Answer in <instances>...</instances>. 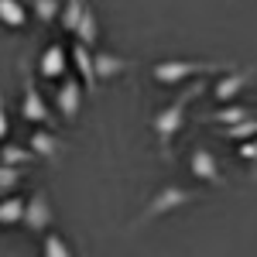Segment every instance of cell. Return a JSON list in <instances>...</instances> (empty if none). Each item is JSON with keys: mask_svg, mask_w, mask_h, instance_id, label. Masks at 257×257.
<instances>
[{"mask_svg": "<svg viewBox=\"0 0 257 257\" xmlns=\"http://www.w3.org/2000/svg\"><path fill=\"white\" fill-rule=\"evenodd\" d=\"M24 209H28V199L24 196H4L0 199V226L24 223Z\"/></svg>", "mask_w": 257, "mask_h": 257, "instance_id": "14", "label": "cell"}, {"mask_svg": "<svg viewBox=\"0 0 257 257\" xmlns=\"http://www.w3.org/2000/svg\"><path fill=\"white\" fill-rule=\"evenodd\" d=\"M21 117L31 127H55V110L48 106V99L38 93V86L31 79V72H24V96H21Z\"/></svg>", "mask_w": 257, "mask_h": 257, "instance_id": "4", "label": "cell"}, {"mask_svg": "<svg viewBox=\"0 0 257 257\" xmlns=\"http://www.w3.org/2000/svg\"><path fill=\"white\" fill-rule=\"evenodd\" d=\"M7 131H11V120H7V106H4V99H0V144L7 138Z\"/></svg>", "mask_w": 257, "mask_h": 257, "instance_id": "24", "label": "cell"}, {"mask_svg": "<svg viewBox=\"0 0 257 257\" xmlns=\"http://www.w3.org/2000/svg\"><path fill=\"white\" fill-rule=\"evenodd\" d=\"M35 161V151L31 148H24V144H0V165H11V168H24V165H31Z\"/></svg>", "mask_w": 257, "mask_h": 257, "instance_id": "16", "label": "cell"}, {"mask_svg": "<svg viewBox=\"0 0 257 257\" xmlns=\"http://www.w3.org/2000/svg\"><path fill=\"white\" fill-rule=\"evenodd\" d=\"M52 202H48V196L45 192H31V199H28V209H24V226L31 230V233H41V230H48V223H52Z\"/></svg>", "mask_w": 257, "mask_h": 257, "instance_id": "9", "label": "cell"}, {"mask_svg": "<svg viewBox=\"0 0 257 257\" xmlns=\"http://www.w3.org/2000/svg\"><path fill=\"white\" fill-rule=\"evenodd\" d=\"M21 182H24V168L0 165V199H4V196H14V189H18Z\"/></svg>", "mask_w": 257, "mask_h": 257, "instance_id": "21", "label": "cell"}, {"mask_svg": "<svg viewBox=\"0 0 257 257\" xmlns=\"http://www.w3.org/2000/svg\"><path fill=\"white\" fill-rule=\"evenodd\" d=\"M243 161H250V168H254V178H257V138L254 141H247V144H240V151H237Z\"/></svg>", "mask_w": 257, "mask_h": 257, "instance_id": "23", "label": "cell"}, {"mask_svg": "<svg viewBox=\"0 0 257 257\" xmlns=\"http://www.w3.org/2000/svg\"><path fill=\"white\" fill-rule=\"evenodd\" d=\"M93 62H96L99 79H117V76H123V72L131 69V62L123 59V55H113V52H96Z\"/></svg>", "mask_w": 257, "mask_h": 257, "instance_id": "13", "label": "cell"}, {"mask_svg": "<svg viewBox=\"0 0 257 257\" xmlns=\"http://www.w3.org/2000/svg\"><path fill=\"white\" fill-rule=\"evenodd\" d=\"M31 14L41 24H52V21L62 18V0H31Z\"/></svg>", "mask_w": 257, "mask_h": 257, "instance_id": "20", "label": "cell"}, {"mask_svg": "<svg viewBox=\"0 0 257 257\" xmlns=\"http://www.w3.org/2000/svg\"><path fill=\"white\" fill-rule=\"evenodd\" d=\"M254 65H247V69H233V72H226V76H223V79L216 82V86H213V99H216L219 106H226V103H230V99H237V93L240 89H243V86H247V82L254 79Z\"/></svg>", "mask_w": 257, "mask_h": 257, "instance_id": "8", "label": "cell"}, {"mask_svg": "<svg viewBox=\"0 0 257 257\" xmlns=\"http://www.w3.org/2000/svg\"><path fill=\"white\" fill-rule=\"evenodd\" d=\"M189 172H192L199 182H209V185H226V178H223V168H219L216 155H213L209 148H202V144H196V148H192V155H189Z\"/></svg>", "mask_w": 257, "mask_h": 257, "instance_id": "5", "label": "cell"}, {"mask_svg": "<svg viewBox=\"0 0 257 257\" xmlns=\"http://www.w3.org/2000/svg\"><path fill=\"white\" fill-rule=\"evenodd\" d=\"M41 257H72V247L59 233H45V240H41Z\"/></svg>", "mask_w": 257, "mask_h": 257, "instance_id": "22", "label": "cell"}, {"mask_svg": "<svg viewBox=\"0 0 257 257\" xmlns=\"http://www.w3.org/2000/svg\"><path fill=\"white\" fill-rule=\"evenodd\" d=\"M196 192L192 189H182V185H165V189H158L155 196L148 199V206L141 209L138 216V226H144V223H151V219L158 216H168V213H175V209H182V206H189V202H196Z\"/></svg>", "mask_w": 257, "mask_h": 257, "instance_id": "3", "label": "cell"}, {"mask_svg": "<svg viewBox=\"0 0 257 257\" xmlns=\"http://www.w3.org/2000/svg\"><path fill=\"white\" fill-rule=\"evenodd\" d=\"M219 138H223V141H237V144L254 141L257 138V117L243 120V123H233V127H219Z\"/></svg>", "mask_w": 257, "mask_h": 257, "instance_id": "18", "label": "cell"}, {"mask_svg": "<svg viewBox=\"0 0 257 257\" xmlns=\"http://www.w3.org/2000/svg\"><path fill=\"white\" fill-rule=\"evenodd\" d=\"M76 38H79V45H86V48H93L99 38V21H96V11L86 4V11H82V21L79 28H76Z\"/></svg>", "mask_w": 257, "mask_h": 257, "instance_id": "17", "label": "cell"}, {"mask_svg": "<svg viewBox=\"0 0 257 257\" xmlns=\"http://www.w3.org/2000/svg\"><path fill=\"white\" fill-rule=\"evenodd\" d=\"M38 76L52 82H62L69 76V55H65L62 45H45V52L38 59Z\"/></svg>", "mask_w": 257, "mask_h": 257, "instance_id": "7", "label": "cell"}, {"mask_svg": "<svg viewBox=\"0 0 257 257\" xmlns=\"http://www.w3.org/2000/svg\"><path fill=\"white\" fill-rule=\"evenodd\" d=\"M28 148L35 151V158H45V161H59V155L65 151V144L55 131H48V127H38V131H31V141H28Z\"/></svg>", "mask_w": 257, "mask_h": 257, "instance_id": "10", "label": "cell"}, {"mask_svg": "<svg viewBox=\"0 0 257 257\" xmlns=\"http://www.w3.org/2000/svg\"><path fill=\"white\" fill-rule=\"evenodd\" d=\"M202 89H206V82L199 79V82H192L182 96H175L168 106H161L158 113L151 117V131H155V138H158V144H161V155L168 158V151H172V141H175V134L182 131V123H185V110H189V103L196 96H202Z\"/></svg>", "mask_w": 257, "mask_h": 257, "instance_id": "1", "label": "cell"}, {"mask_svg": "<svg viewBox=\"0 0 257 257\" xmlns=\"http://www.w3.org/2000/svg\"><path fill=\"white\" fill-rule=\"evenodd\" d=\"M55 110H59L69 123L79 117V110H82V82L79 79L65 76V79L55 86Z\"/></svg>", "mask_w": 257, "mask_h": 257, "instance_id": "6", "label": "cell"}, {"mask_svg": "<svg viewBox=\"0 0 257 257\" xmlns=\"http://www.w3.org/2000/svg\"><path fill=\"white\" fill-rule=\"evenodd\" d=\"M254 117V110L250 106H243V103H226V106H219L213 113H206L202 123H223V127H233V123H243V120Z\"/></svg>", "mask_w": 257, "mask_h": 257, "instance_id": "12", "label": "cell"}, {"mask_svg": "<svg viewBox=\"0 0 257 257\" xmlns=\"http://www.w3.org/2000/svg\"><path fill=\"white\" fill-rule=\"evenodd\" d=\"M82 11H86V4H82V0H62L59 24L65 28V31H72V35H76V28H79V21H82Z\"/></svg>", "mask_w": 257, "mask_h": 257, "instance_id": "19", "label": "cell"}, {"mask_svg": "<svg viewBox=\"0 0 257 257\" xmlns=\"http://www.w3.org/2000/svg\"><path fill=\"white\" fill-rule=\"evenodd\" d=\"M209 72H230V65H223V62H189V59H168L151 65V79L158 86H175V82H185L192 76L206 79Z\"/></svg>", "mask_w": 257, "mask_h": 257, "instance_id": "2", "label": "cell"}, {"mask_svg": "<svg viewBox=\"0 0 257 257\" xmlns=\"http://www.w3.org/2000/svg\"><path fill=\"white\" fill-rule=\"evenodd\" d=\"M0 24L4 28H24L28 24V4L24 0H0Z\"/></svg>", "mask_w": 257, "mask_h": 257, "instance_id": "15", "label": "cell"}, {"mask_svg": "<svg viewBox=\"0 0 257 257\" xmlns=\"http://www.w3.org/2000/svg\"><path fill=\"white\" fill-rule=\"evenodd\" d=\"M72 65H76V72H79L82 82H86V93H96V86H99L96 62H93V52H89L86 45H72Z\"/></svg>", "mask_w": 257, "mask_h": 257, "instance_id": "11", "label": "cell"}]
</instances>
